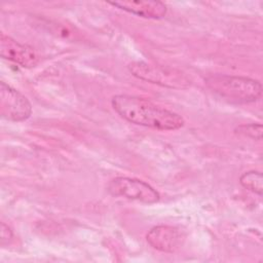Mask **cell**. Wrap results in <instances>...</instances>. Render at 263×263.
Here are the masks:
<instances>
[{"instance_id": "cell-1", "label": "cell", "mask_w": 263, "mask_h": 263, "mask_svg": "<svg viewBox=\"0 0 263 263\" xmlns=\"http://www.w3.org/2000/svg\"><path fill=\"white\" fill-rule=\"evenodd\" d=\"M111 105L121 118L137 125L159 130H176L185 123L180 114L158 107L144 98L116 95L111 99Z\"/></svg>"}, {"instance_id": "cell-2", "label": "cell", "mask_w": 263, "mask_h": 263, "mask_svg": "<svg viewBox=\"0 0 263 263\" xmlns=\"http://www.w3.org/2000/svg\"><path fill=\"white\" fill-rule=\"evenodd\" d=\"M205 83L211 90L232 103H253L262 96L260 81L249 77L216 74L209 76Z\"/></svg>"}, {"instance_id": "cell-3", "label": "cell", "mask_w": 263, "mask_h": 263, "mask_svg": "<svg viewBox=\"0 0 263 263\" xmlns=\"http://www.w3.org/2000/svg\"><path fill=\"white\" fill-rule=\"evenodd\" d=\"M127 68L135 77L150 83L177 89L186 88L190 85L187 76L174 68L151 65L145 62H133L128 64Z\"/></svg>"}, {"instance_id": "cell-4", "label": "cell", "mask_w": 263, "mask_h": 263, "mask_svg": "<svg viewBox=\"0 0 263 263\" xmlns=\"http://www.w3.org/2000/svg\"><path fill=\"white\" fill-rule=\"evenodd\" d=\"M108 192L116 197H124L144 203H155L160 195L148 183L128 177H116L107 185Z\"/></svg>"}, {"instance_id": "cell-5", "label": "cell", "mask_w": 263, "mask_h": 263, "mask_svg": "<svg viewBox=\"0 0 263 263\" xmlns=\"http://www.w3.org/2000/svg\"><path fill=\"white\" fill-rule=\"evenodd\" d=\"M0 113L10 121L27 120L32 114V106L29 100L9 84L1 81L0 84Z\"/></svg>"}, {"instance_id": "cell-6", "label": "cell", "mask_w": 263, "mask_h": 263, "mask_svg": "<svg viewBox=\"0 0 263 263\" xmlns=\"http://www.w3.org/2000/svg\"><path fill=\"white\" fill-rule=\"evenodd\" d=\"M0 54L3 59L24 68L34 67L39 60L32 46L22 44L4 33L0 34Z\"/></svg>"}, {"instance_id": "cell-7", "label": "cell", "mask_w": 263, "mask_h": 263, "mask_svg": "<svg viewBox=\"0 0 263 263\" xmlns=\"http://www.w3.org/2000/svg\"><path fill=\"white\" fill-rule=\"evenodd\" d=\"M183 234L173 226L159 225L151 228L146 234L147 242L155 250L163 253H173L183 243Z\"/></svg>"}, {"instance_id": "cell-8", "label": "cell", "mask_w": 263, "mask_h": 263, "mask_svg": "<svg viewBox=\"0 0 263 263\" xmlns=\"http://www.w3.org/2000/svg\"><path fill=\"white\" fill-rule=\"evenodd\" d=\"M108 3L123 11L145 18L159 20L167 12L166 5L160 1H115Z\"/></svg>"}, {"instance_id": "cell-9", "label": "cell", "mask_w": 263, "mask_h": 263, "mask_svg": "<svg viewBox=\"0 0 263 263\" xmlns=\"http://www.w3.org/2000/svg\"><path fill=\"white\" fill-rule=\"evenodd\" d=\"M240 185L249 191L258 195H262L263 191V178L262 174L258 171H249L239 177Z\"/></svg>"}, {"instance_id": "cell-10", "label": "cell", "mask_w": 263, "mask_h": 263, "mask_svg": "<svg viewBox=\"0 0 263 263\" xmlns=\"http://www.w3.org/2000/svg\"><path fill=\"white\" fill-rule=\"evenodd\" d=\"M234 132L236 134L242 135L245 137L254 139V140H261L262 139V124L261 123H249V124H241L238 125Z\"/></svg>"}, {"instance_id": "cell-11", "label": "cell", "mask_w": 263, "mask_h": 263, "mask_svg": "<svg viewBox=\"0 0 263 263\" xmlns=\"http://www.w3.org/2000/svg\"><path fill=\"white\" fill-rule=\"evenodd\" d=\"M13 237V233L11 228L6 225L4 222L1 223V245L4 246L6 243H9L10 240Z\"/></svg>"}]
</instances>
